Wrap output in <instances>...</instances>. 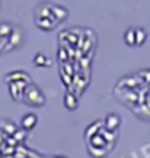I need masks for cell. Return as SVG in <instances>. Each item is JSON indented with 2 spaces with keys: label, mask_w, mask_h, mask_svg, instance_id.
I'll use <instances>...</instances> for the list:
<instances>
[{
  "label": "cell",
  "mask_w": 150,
  "mask_h": 158,
  "mask_svg": "<svg viewBox=\"0 0 150 158\" xmlns=\"http://www.w3.org/2000/svg\"><path fill=\"white\" fill-rule=\"evenodd\" d=\"M24 102L25 105L31 106V107H41L45 103V96L42 94V91L39 87L35 84H28L24 91Z\"/></svg>",
  "instance_id": "6da1fadb"
},
{
  "label": "cell",
  "mask_w": 150,
  "mask_h": 158,
  "mask_svg": "<svg viewBox=\"0 0 150 158\" xmlns=\"http://www.w3.org/2000/svg\"><path fill=\"white\" fill-rule=\"evenodd\" d=\"M13 29H12V25L7 23V22H2L0 23V36H9L12 35Z\"/></svg>",
  "instance_id": "52a82bcc"
},
{
  "label": "cell",
  "mask_w": 150,
  "mask_h": 158,
  "mask_svg": "<svg viewBox=\"0 0 150 158\" xmlns=\"http://www.w3.org/2000/svg\"><path fill=\"white\" fill-rule=\"evenodd\" d=\"M64 103H66V107L70 110H74L77 107V99L73 96L72 93H67L66 97H64Z\"/></svg>",
  "instance_id": "5b68a950"
},
{
  "label": "cell",
  "mask_w": 150,
  "mask_h": 158,
  "mask_svg": "<svg viewBox=\"0 0 150 158\" xmlns=\"http://www.w3.org/2000/svg\"><path fill=\"white\" fill-rule=\"evenodd\" d=\"M146 38H147V35H146V31L141 28H136V39H137V45H143L146 42Z\"/></svg>",
  "instance_id": "ba28073f"
},
{
  "label": "cell",
  "mask_w": 150,
  "mask_h": 158,
  "mask_svg": "<svg viewBox=\"0 0 150 158\" xmlns=\"http://www.w3.org/2000/svg\"><path fill=\"white\" fill-rule=\"evenodd\" d=\"M0 5H2V0H0Z\"/></svg>",
  "instance_id": "9c48e42d"
},
{
  "label": "cell",
  "mask_w": 150,
  "mask_h": 158,
  "mask_svg": "<svg viewBox=\"0 0 150 158\" xmlns=\"http://www.w3.org/2000/svg\"><path fill=\"white\" fill-rule=\"evenodd\" d=\"M37 122H38V118H37L35 113H26L20 120V126H22L24 131H31L35 128Z\"/></svg>",
  "instance_id": "7a4b0ae2"
},
{
  "label": "cell",
  "mask_w": 150,
  "mask_h": 158,
  "mask_svg": "<svg viewBox=\"0 0 150 158\" xmlns=\"http://www.w3.org/2000/svg\"><path fill=\"white\" fill-rule=\"evenodd\" d=\"M121 123V119L115 115V113H109V115L105 118V129L109 131V132H115L118 129V126Z\"/></svg>",
  "instance_id": "3957f363"
},
{
  "label": "cell",
  "mask_w": 150,
  "mask_h": 158,
  "mask_svg": "<svg viewBox=\"0 0 150 158\" xmlns=\"http://www.w3.org/2000/svg\"><path fill=\"white\" fill-rule=\"evenodd\" d=\"M124 41H126L127 45H130V47H134L137 45V39H136V29H127L126 34H124Z\"/></svg>",
  "instance_id": "277c9868"
},
{
  "label": "cell",
  "mask_w": 150,
  "mask_h": 158,
  "mask_svg": "<svg viewBox=\"0 0 150 158\" xmlns=\"http://www.w3.org/2000/svg\"><path fill=\"white\" fill-rule=\"evenodd\" d=\"M34 64L35 65H39V67H45V65L51 64V61H48V58L45 57L44 54H37L34 58Z\"/></svg>",
  "instance_id": "8992f818"
}]
</instances>
